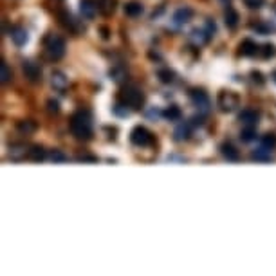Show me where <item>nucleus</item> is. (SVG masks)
<instances>
[{"label":"nucleus","mask_w":276,"mask_h":276,"mask_svg":"<svg viewBox=\"0 0 276 276\" xmlns=\"http://www.w3.org/2000/svg\"><path fill=\"white\" fill-rule=\"evenodd\" d=\"M71 134L80 141H88L94 134V123H92V114L88 110H76L71 116L69 121Z\"/></svg>","instance_id":"f257e3e1"},{"label":"nucleus","mask_w":276,"mask_h":276,"mask_svg":"<svg viewBox=\"0 0 276 276\" xmlns=\"http://www.w3.org/2000/svg\"><path fill=\"white\" fill-rule=\"evenodd\" d=\"M44 49L47 60L51 61H58L65 56V40L61 38L60 34H47L44 40Z\"/></svg>","instance_id":"f03ea898"},{"label":"nucleus","mask_w":276,"mask_h":276,"mask_svg":"<svg viewBox=\"0 0 276 276\" xmlns=\"http://www.w3.org/2000/svg\"><path fill=\"white\" fill-rule=\"evenodd\" d=\"M119 101L130 109V110H139L144 105V94L141 88H138L136 85H127L121 88L119 92Z\"/></svg>","instance_id":"7ed1b4c3"},{"label":"nucleus","mask_w":276,"mask_h":276,"mask_svg":"<svg viewBox=\"0 0 276 276\" xmlns=\"http://www.w3.org/2000/svg\"><path fill=\"white\" fill-rule=\"evenodd\" d=\"M190 100H192L195 109H199L200 114H208L210 112V107H211L210 96L206 94L202 88H192L190 90Z\"/></svg>","instance_id":"20e7f679"},{"label":"nucleus","mask_w":276,"mask_h":276,"mask_svg":"<svg viewBox=\"0 0 276 276\" xmlns=\"http://www.w3.org/2000/svg\"><path fill=\"white\" fill-rule=\"evenodd\" d=\"M130 141H132L136 146L144 148V146H150V144L154 143V136H152V132H150L148 128L138 125V127H134V130L130 132Z\"/></svg>","instance_id":"39448f33"},{"label":"nucleus","mask_w":276,"mask_h":276,"mask_svg":"<svg viewBox=\"0 0 276 276\" xmlns=\"http://www.w3.org/2000/svg\"><path fill=\"white\" fill-rule=\"evenodd\" d=\"M217 103L221 107V110L231 112L240 105V98H238V94L233 92V90H222L221 94H219V98H217Z\"/></svg>","instance_id":"423d86ee"},{"label":"nucleus","mask_w":276,"mask_h":276,"mask_svg":"<svg viewBox=\"0 0 276 276\" xmlns=\"http://www.w3.org/2000/svg\"><path fill=\"white\" fill-rule=\"evenodd\" d=\"M22 71H24V74H26V78H28L31 83L42 82V67H40L36 61L26 60L22 63Z\"/></svg>","instance_id":"0eeeda50"},{"label":"nucleus","mask_w":276,"mask_h":276,"mask_svg":"<svg viewBox=\"0 0 276 276\" xmlns=\"http://www.w3.org/2000/svg\"><path fill=\"white\" fill-rule=\"evenodd\" d=\"M192 17H193V9L192 7H179L175 13H173V26L175 28H182L184 24H188L190 20H192Z\"/></svg>","instance_id":"6e6552de"},{"label":"nucleus","mask_w":276,"mask_h":276,"mask_svg":"<svg viewBox=\"0 0 276 276\" xmlns=\"http://www.w3.org/2000/svg\"><path fill=\"white\" fill-rule=\"evenodd\" d=\"M260 119V114L253 109H244L240 114H238V121L242 123L244 127H256V123Z\"/></svg>","instance_id":"1a4fd4ad"},{"label":"nucleus","mask_w":276,"mask_h":276,"mask_svg":"<svg viewBox=\"0 0 276 276\" xmlns=\"http://www.w3.org/2000/svg\"><path fill=\"white\" fill-rule=\"evenodd\" d=\"M190 136H192V123H188V121L179 123L175 127V130H173V139H175L177 143L188 141Z\"/></svg>","instance_id":"9d476101"},{"label":"nucleus","mask_w":276,"mask_h":276,"mask_svg":"<svg viewBox=\"0 0 276 276\" xmlns=\"http://www.w3.org/2000/svg\"><path fill=\"white\" fill-rule=\"evenodd\" d=\"M238 49H240V55L242 56H256L260 53V47L258 44L251 38H246L242 40V44L238 45Z\"/></svg>","instance_id":"9b49d317"},{"label":"nucleus","mask_w":276,"mask_h":276,"mask_svg":"<svg viewBox=\"0 0 276 276\" xmlns=\"http://www.w3.org/2000/svg\"><path fill=\"white\" fill-rule=\"evenodd\" d=\"M58 20H60V24L63 26V28L71 29L72 33H78V20L74 17H72L69 11H60L58 13Z\"/></svg>","instance_id":"f8f14e48"},{"label":"nucleus","mask_w":276,"mask_h":276,"mask_svg":"<svg viewBox=\"0 0 276 276\" xmlns=\"http://www.w3.org/2000/svg\"><path fill=\"white\" fill-rule=\"evenodd\" d=\"M11 40L15 42V45H18V47H22V45L28 44L29 40V34L28 31H26V28H22V26H17V28L11 29Z\"/></svg>","instance_id":"ddd939ff"},{"label":"nucleus","mask_w":276,"mask_h":276,"mask_svg":"<svg viewBox=\"0 0 276 276\" xmlns=\"http://www.w3.org/2000/svg\"><path fill=\"white\" fill-rule=\"evenodd\" d=\"M80 11L85 18H94L96 13L100 11V6L96 4L94 0H82V4H80Z\"/></svg>","instance_id":"4468645a"},{"label":"nucleus","mask_w":276,"mask_h":276,"mask_svg":"<svg viewBox=\"0 0 276 276\" xmlns=\"http://www.w3.org/2000/svg\"><path fill=\"white\" fill-rule=\"evenodd\" d=\"M221 154L224 159L231 161V163H237V161H240V154H238V150L233 146L231 143H224L221 146Z\"/></svg>","instance_id":"2eb2a0df"},{"label":"nucleus","mask_w":276,"mask_h":276,"mask_svg":"<svg viewBox=\"0 0 276 276\" xmlns=\"http://www.w3.org/2000/svg\"><path fill=\"white\" fill-rule=\"evenodd\" d=\"M190 40H192L195 45H204L211 40V34L208 33L206 29H193L192 34H190Z\"/></svg>","instance_id":"dca6fc26"},{"label":"nucleus","mask_w":276,"mask_h":276,"mask_svg":"<svg viewBox=\"0 0 276 276\" xmlns=\"http://www.w3.org/2000/svg\"><path fill=\"white\" fill-rule=\"evenodd\" d=\"M143 11H144V7H143L141 2L132 0V2H127V4H125V15H127V17H132V18L141 17Z\"/></svg>","instance_id":"f3484780"},{"label":"nucleus","mask_w":276,"mask_h":276,"mask_svg":"<svg viewBox=\"0 0 276 276\" xmlns=\"http://www.w3.org/2000/svg\"><path fill=\"white\" fill-rule=\"evenodd\" d=\"M238 20H240V18H238V13L227 4L226 11H224V22H226V26L229 29H235L238 26Z\"/></svg>","instance_id":"a211bd4d"},{"label":"nucleus","mask_w":276,"mask_h":276,"mask_svg":"<svg viewBox=\"0 0 276 276\" xmlns=\"http://www.w3.org/2000/svg\"><path fill=\"white\" fill-rule=\"evenodd\" d=\"M51 82H53V87L58 88V90H65L67 85H69V80L65 78L63 72H53V76H51Z\"/></svg>","instance_id":"6ab92c4d"},{"label":"nucleus","mask_w":276,"mask_h":276,"mask_svg":"<svg viewBox=\"0 0 276 276\" xmlns=\"http://www.w3.org/2000/svg\"><path fill=\"white\" fill-rule=\"evenodd\" d=\"M163 116H165L168 121H179V119L182 117V112L177 105H170L163 110Z\"/></svg>","instance_id":"aec40b11"},{"label":"nucleus","mask_w":276,"mask_h":276,"mask_svg":"<svg viewBox=\"0 0 276 276\" xmlns=\"http://www.w3.org/2000/svg\"><path fill=\"white\" fill-rule=\"evenodd\" d=\"M251 159L260 161V163H267V161H271V150L265 148V146H262V148H258V150H254L253 154H251Z\"/></svg>","instance_id":"412c9836"},{"label":"nucleus","mask_w":276,"mask_h":276,"mask_svg":"<svg viewBox=\"0 0 276 276\" xmlns=\"http://www.w3.org/2000/svg\"><path fill=\"white\" fill-rule=\"evenodd\" d=\"M28 155L31 161H36V163H40V161L45 159V150L40 146V144H34V146H31V150H28Z\"/></svg>","instance_id":"4be33fe9"},{"label":"nucleus","mask_w":276,"mask_h":276,"mask_svg":"<svg viewBox=\"0 0 276 276\" xmlns=\"http://www.w3.org/2000/svg\"><path fill=\"white\" fill-rule=\"evenodd\" d=\"M17 128H18V132H22V134H26V136H29V134H33L34 130H36V123L29 121V119H26V121H18Z\"/></svg>","instance_id":"5701e85b"},{"label":"nucleus","mask_w":276,"mask_h":276,"mask_svg":"<svg viewBox=\"0 0 276 276\" xmlns=\"http://www.w3.org/2000/svg\"><path fill=\"white\" fill-rule=\"evenodd\" d=\"M98 6H100V11L103 15H112L116 9V0H100Z\"/></svg>","instance_id":"b1692460"},{"label":"nucleus","mask_w":276,"mask_h":276,"mask_svg":"<svg viewBox=\"0 0 276 276\" xmlns=\"http://www.w3.org/2000/svg\"><path fill=\"white\" fill-rule=\"evenodd\" d=\"M24 155H26V146L24 144H11L9 146V157L15 161L22 159Z\"/></svg>","instance_id":"393cba45"},{"label":"nucleus","mask_w":276,"mask_h":276,"mask_svg":"<svg viewBox=\"0 0 276 276\" xmlns=\"http://www.w3.org/2000/svg\"><path fill=\"white\" fill-rule=\"evenodd\" d=\"M240 139L244 143H251L253 139H256V128L254 127H244L240 132Z\"/></svg>","instance_id":"a878e982"},{"label":"nucleus","mask_w":276,"mask_h":276,"mask_svg":"<svg viewBox=\"0 0 276 276\" xmlns=\"http://www.w3.org/2000/svg\"><path fill=\"white\" fill-rule=\"evenodd\" d=\"M157 78L161 80V83H171L175 80V74L170 69H161V71H157Z\"/></svg>","instance_id":"bb28decb"},{"label":"nucleus","mask_w":276,"mask_h":276,"mask_svg":"<svg viewBox=\"0 0 276 276\" xmlns=\"http://www.w3.org/2000/svg\"><path fill=\"white\" fill-rule=\"evenodd\" d=\"M0 76H2V83H9L13 80V72L6 61H2V65H0Z\"/></svg>","instance_id":"cd10ccee"},{"label":"nucleus","mask_w":276,"mask_h":276,"mask_svg":"<svg viewBox=\"0 0 276 276\" xmlns=\"http://www.w3.org/2000/svg\"><path fill=\"white\" fill-rule=\"evenodd\" d=\"M110 76L114 78V82H117V83H121L125 78H127V71L125 69H121V67H114L110 71Z\"/></svg>","instance_id":"c85d7f7f"},{"label":"nucleus","mask_w":276,"mask_h":276,"mask_svg":"<svg viewBox=\"0 0 276 276\" xmlns=\"http://www.w3.org/2000/svg\"><path fill=\"white\" fill-rule=\"evenodd\" d=\"M262 146H265V148L273 150L276 146V136L275 134H265L264 138H262Z\"/></svg>","instance_id":"c756f323"},{"label":"nucleus","mask_w":276,"mask_h":276,"mask_svg":"<svg viewBox=\"0 0 276 276\" xmlns=\"http://www.w3.org/2000/svg\"><path fill=\"white\" fill-rule=\"evenodd\" d=\"M49 159L53 161V163H65L69 157H67L63 152H60V150H53V152L49 154Z\"/></svg>","instance_id":"7c9ffc66"},{"label":"nucleus","mask_w":276,"mask_h":276,"mask_svg":"<svg viewBox=\"0 0 276 276\" xmlns=\"http://www.w3.org/2000/svg\"><path fill=\"white\" fill-rule=\"evenodd\" d=\"M260 55H262V58H271V56H275V45L273 44H265L262 49H260Z\"/></svg>","instance_id":"2f4dec72"},{"label":"nucleus","mask_w":276,"mask_h":276,"mask_svg":"<svg viewBox=\"0 0 276 276\" xmlns=\"http://www.w3.org/2000/svg\"><path fill=\"white\" fill-rule=\"evenodd\" d=\"M114 112H116L117 116H128V114H130V109H127V105L119 101V103L114 107Z\"/></svg>","instance_id":"473e14b6"},{"label":"nucleus","mask_w":276,"mask_h":276,"mask_svg":"<svg viewBox=\"0 0 276 276\" xmlns=\"http://www.w3.org/2000/svg\"><path fill=\"white\" fill-rule=\"evenodd\" d=\"M265 0H244V4L249 7V9H260V7L264 6Z\"/></svg>","instance_id":"72a5a7b5"},{"label":"nucleus","mask_w":276,"mask_h":276,"mask_svg":"<svg viewBox=\"0 0 276 276\" xmlns=\"http://www.w3.org/2000/svg\"><path fill=\"white\" fill-rule=\"evenodd\" d=\"M204 29H206V31H208V33L211 34V36H213V34L217 33V26H215V22H213V20H206Z\"/></svg>","instance_id":"f704fd0d"},{"label":"nucleus","mask_w":276,"mask_h":276,"mask_svg":"<svg viewBox=\"0 0 276 276\" xmlns=\"http://www.w3.org/2000/svg\"><path fill=\"white\" fill-rule=\"evenodd\" d=\"M251 78H253L254 83H258V85H264V76H262V72L253 71V72H251Z\"/></svg>","instance_id":"c9c22d12"},{"label":"nucleus","mask_w":276,"mask_h":276,"mask_svg":"<svg viewBox=\"0 0 276 276\" xmlns=\"http://www.w3.org/2000/svg\"><path fill=\"white\" fill-rule=\"evenodd\" d=\"M47 107H49V112H58V110H60V105H58V101H55V100L47 101Z\"/></svg>","instance_id":"e433bc0d"},{"label":"nucleus","mask_w":276,"mask_h":276,"mask_svg":"<svg viewBox=\"0 0 276 276\" xmlns=\"http://www.w3.org/2000/svg\"><path fill=\"white\" fill-rule=\"evenodd\" d=\"M76 159L78 161H90V163H94L96 157H92V155H78Z\"/></svg>","instance_id":"4c0bfd02"},{"label":"nucleus","mask_w":276,"mask_h":276,"mask_svg":"<svg viewBox=\"0 0 276 276\" xmlns=\"http://www.w3.org/2000/svg\"><path fill=\"white\" fill-rule=\"evenodd\" d=\"M192 121H193L192 125H195V127H197V125H199V127H202V125H204V121H202V117H197V116H195L193 119H192Z\"/></svg>","instance_id":"58836bf2"},{"label":"nucleus","mask_w":276,"mask_h":276,"mask_svg":"<svg viewBox=\"0 0 276 276\" xmlns=\"http://www.w3.org/2000/svg\"><path fill=\"white\" fill-rule=\"evenodd\" d=\"M101 33H103V38H109V31L105 28H101Z\"/></svg>","instance_id":"ea45409f"},{"label":"nucleus","mask_w":276,"mask_h":276,"mask_svg":"<svg viewBox=\"0 0 276 276\" xmlns=\"http://www.w3.org/2000/svg\"><path fill=\"white\" fill-rule=\"evenodd\" d=\"M273 80H275V82H276V71L273 72Z\"/></svg>","instance_id":"a19ab883"}]
</instances>
